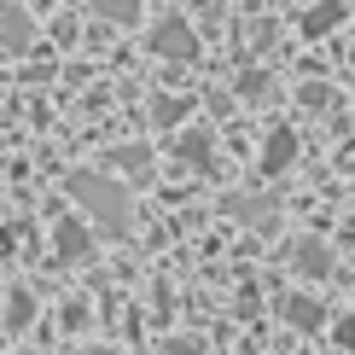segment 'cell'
<instances>
[{
	"label": "cell",
	"instance_id": "1",
	"mask_svg": "<svg viewBox=\"0 0 355 355\" xmlns=\"http://www.w3.org/2000/svg\"><path fill=\"white\" fill-rule=\"evenodd\" d=\"M70 198L82 204L94 221H105V227H128V192L111 181V175H94V169H82L76 181H70Z\"/></svg>",
	"mask_w": 355,
	"mask_h": 355
},
{
	"label": "cell",
	"instance_id": "2",
	"mask_svg": "<svg viewBox=\"0 0 355 355\" xmlns=\"http://www.w3.org/2000/svg\"><path fill=\"white\" fill-rule=\"evenodd\" d=\"M146 41H152V53H157V58H175V64L198 58V35H192V24H187V18H175V12H169V18H157Z\"/></svg>",
	"mask_w": 355,
	"mask_h": 355
},
{
	"label": "cell",
	"instance_id": "3",
	"mask_svg": "<svg viewBox=\"0 0 355 355\" xmlns=\"http://www.w3.org/2000/svg\"><path fill=\"white\" fill-rule=\"evenodd\" d=\"M291 268L309 274V279H320V274H332V250L320 239H297V245H291Z\"/></svg>",
	"mask_w": 355,
	"mask_h": 355
},
{
	"label": "cell",
	"instance_id": "4",
	"mask_svg": "<svg viewBox=\"0 0 355 355\" xmlns=\"http://www.w3.org/2000/svg\"><path fill=\"white\" fill-rule=\"evenodd\" d=\"M291 157H297V135H291V128H274V135H268V146H262V175L291 169Z\"/></svg>",
	"mask_w": 355,
	"mask_h": 355
},
{
	"label": "cell",
	"instance_id": "5",
	"mask_svg": "<svg viewBox=\"0 0 355 355\" xmlns=\"http://www.w3.org/2000/svg\"><path fill=\"white\" fill-rule=\"evenodd\" d=\"M338 24H344V0H315V6L303 12V35H327Z\"/></svg>",
	"mask_w": 355,
	"mask_h": 355
},
{
	"label": "cell",
	"instance_id": "6",
	"mask_svg": "<svg viewBox=\"0 0 355 355\" xmlns=\"http://www.w3.org/2000/svg\"><path fill=\"white\" fill-rule=\"evenodd\" d=\"M175 157H181V164H192V169H216V157H210V135H204V128H192V135L175 140Z\"/></svg>",
	"mask_w": 355,
	"mask_h": 355
},
{
	"label": "cell",
	"instance_id": "7",
	"mask_svg": "<svg viewBox=\"0 0 355 355\" xmlns=\"http://www.w3.org/2000/svg\"><path fill=\"white\" fill-rule=\"evenodd\" d=\"M279 309H286V320H291V327H303V332H315L320 320H327V309H320L315 297H303V291H291V297L279 303Z\"/></svg>",
	"mask_w": 355,
	"mask_h": 355
},
{
	"label": "cell",
	"instance_id": "8",
	"mask_svg": "<svg viewBox=\"0 0 355 355\" xmlns=\"http://www.w3.org/2000/svg\"><path fill=\"white\" fill-rule=\"evenodd\" d=\"M0 47H6V53H24L29 47V18L18 6H0Z\"/></svg>",
	"mask_w": 355,
	"mask_h": 355
},
{
	"label": "cell",
	"instance_id": "9",
	"mask_svg": "<svg viewBox=\"0 0 355 355\" xmlns=\"http://www.w3.org/2000/svg\"><path fill=\"white\" fill-rule=\"evenodd\" d=\"M53 239H58V262H82L87 257V227L82 221H58Z\"/></svg>",
	"mask_w": 355,
	"mask_h": 355
},
{
	"label": "cell",
	"instance_id": "10",
	"mask_svg": "<svg viewBox=\"0 0 355 355\" xmlns=\"http://www.w3.org/2000/svg\"><path fill=\"white\" fill-rule=\"evenodd\" d=\"M105 24H140V0H87Z\"/></svg>",
	"mask_w": 355,
	"mask_h": 355
},
{
	"label": "cell",
	"instance_id": "11",
	"mask_svg": "<svg viewBox=\"0 0 355 355\" xmlns=\"http://www.w3.org/2000/svg\"><path fill=\"white\" fill-rule=\"evenodd\" d=\"M152 123H157V128L187 123V99H157V105H152Z\"/></svg>",
	"mask_w": 355,
	"mask_h": 355
},
{
	"label": "cell",
	"instance_id": "12",
	"mask_svg": "<svg viewBox=\"0 0 355 355\" xmlns=\"http://www.w3.org/2000/svg\"><path fill=\"white\" fill-rule=\"evenodd\" d=\"M29 315H35V297H29V291H12V309H6V327L18 332L24 320H29Z\"/></svg>",
	"mask_w": 355,
	"mask_h": 355
},
{
	"label": "cell",
	"instance_id": "13",
	"mask_svg": "<svg viewBox=\"0 0 355 355\" xmlns=\"http://www.w3.org/2000/svg\"><path fill=\"white\" fill-rule=\"evenodd\" d=\"M239 94H245V99H268V76H262V70H245V76H239Z\"/></svg>",
	"mask_w": 355,
	"mask_h": 355
},
{
	"label": "cell",
	"instance_id": "14",
	"mask_svg": "<svg viewBox=\"0 0 355 355\" xmlns=\"http://www.w3.org/2000/svg\"><path fill=\"white\" fill-rule=\"evenodd\" d=\"M327 99H332V94H327L320 82H315V87H303V105H309V111H327Z\"/></svg>",
	"mask_w": 355,
	"mask_h": 355
},
{
	"label": "cell",
	"instance_id": "15",
	"mask_svg": "<svg viewBox=\"0 0 355 355\" xmlns=\"http://www.w3.org/2000/svg\"><path fill=\"white\" fill-rule=\"evenodd\" d=\"M233 210H239L245 221H268V216H274V204H233Z\"/></svg>",
	"mask_w": 355,
	"mask_h": 355
},
{
	"label": "cell",
	"instance_id": "16",
	"mask_svg": "<svg viewBox=\"0 0 355 355\" xmlns=\"http://www.w3.org/2000/svg\"><path fill=\"white\" fill-rule=\"evenodd\" d=\"M338 344H344V349H355V320H338Z\"/></svg>",
	"mask_w": 355,
	"mask_h": 355
},
{
	"label": "cell",
	"instance_id": "17",
	"mask_svg": "<svg viewBox=\"0 0 355 355\" xmlns=\"http://www.w3.org/2000/svg\"><path fill=\"white\" fill-rule=\"evenodd\" d=\"M76 355H111V349H76Z\"/></svg>",
	"mask_w": 355,
	"mask_h": 355
}]
</instances>
